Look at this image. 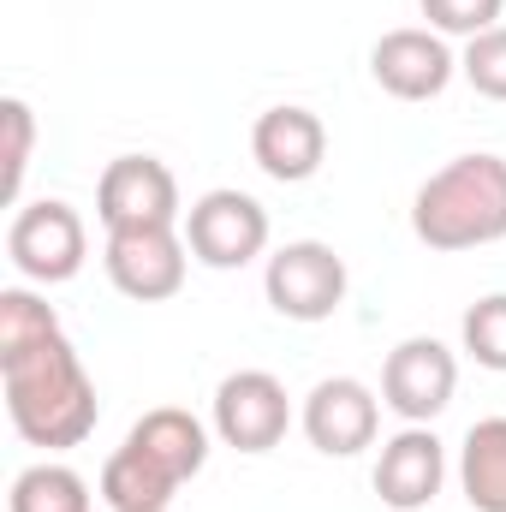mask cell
Wrapping results in <instances>:
<instances>
[{
  "label": "cell",
  "mask_w": 506,
  "mask_h": 512,
  "mask_svg": "<svg viewBox=\"0 0 506 512\" xmlns=\"http://www.w3.org/2000/svg\"><path fill=\"white\" fill-rule=\"evenodd\" d=\"M0 393H6V417L18 429V441H30V447L66 453L96 435V417H102L96 382H90L84 358L72 352L66 328L0 358Z\"/></svg>",
  "instance_id": "1"
},
{
  "label": "cell",
  "mask_w": 506,
  "mask_h": 512,
  "mask_svg": "<svg viewBox=\"0 0 506 512\" xmlns=\"http://www.w3.org/2000/svg\"><path fill=\"white\" fill-rule=\"evenodd\" d=\"M411 233L429 251H483L506 239V155H459L411 197Z\"/></svg>",
  "instance_id": "2"
},
{
  "label": "cell",
  "mask_w": 506,
  "mask_h": 512,
  "mask_svg": "<svg viewBox=\"0 0 506 512\" xmlns=\"http://www.w3.org/2000/svg\"><path fill=\"white\" fill-rule=\"evenodd\" d=\"M346 286H352L346 256L322 239H292L262 268V292H268L274 316H286V322H328L346 304Z\"/></svg>",
  "instance_id": "3"
},
{
  "label": "cell",
  "mask_w": 506,
  "mask_h": 512,
  "mask_svg": "<svg viewBox=\"0 0 506 512\" xmlns=\"http://www.w3.org/2000/svg\"><path fill=\"white\" fill-rule=\"evenodd\" d=\"M6 256H12V268L30 286H66L84 268V256H90L84 215L72 203H60V197L18 203V215L6 227Z\"/></svg>",
  "instance_id": "4"
},
{
  "label": "cell",
  "mask_w": 506,
  "mask_h": 512,
  "mask_svg": "<svg viewBox=\"0 0 506 512\" xmlns=\"http://www.w3.org/2000/svg\"><path fill=\"white\" fill-rule=\"evenodd\" d=\"M179 233H185V245H191V256L203 268L227 274V268H245V262H256V256L268 251V209L256 203L251 191L215 185V191H203L185 209Z\"/></svg>",
  "instance_id": "5"
},
{
  "label": "cell",
  "mask_w": 506,
  "mask_h": 512,
  "mask_svg": "<svg viewBox=\"0 0 506 512\" xmlns=\"http://www.w3.org/2000/svg\"><path fill=\"white\" fill-rule=\"evenodd\" d=\"M96 215L108 233L131 227H179L185 203H179V179L167 161L155 155H114L96 179Z\"/></svg>",
  "instance_id": "6"
},
{
  "label": "cell",
  "mask_w": 506,
  "mask_h": 512,
  "mask_svg": "<svg viewBox=\"0 0 506 512\" xmlns=\"http://www.w3.org/2000/svg\"><path fill=\"white\" fill-rule=\"evenodd\" d=\"M453 387H459V358L435 334L399 340L381 364V405L399 423H435L453 405Z\"/></svg>",
  "instance_id": "7"
},
{
  "label": "cell",
  "mask_w": 506,
  "mask_h": 512,
  "mask_svg": "<svg viewBox=\"0 0 506 512\" xmlns=\"http://www.w3.org/2000/svg\"><path fill=\"white\" fill-rule=\"evenodd\" d=\"M102 268L114 280V292L131 304H161L185 286L191 268V245L179 227H131V233H108Z\"/></svg>",
  "instance_id": "8"
},
{
  "label": "cell",
  "mask_w": 506,
  "mask_h": 512,
  "mask_svg": "<svg viewBox=\"0 0 506 512\" xmlns=\"http://www.w3.org/2000/svg\"><path fill=\"white\" fill-rule=\"evenodd\" d=\"M209 429L239 447V453H274L292 429V399L280 376L268 370H233L227 382L215 387V411H209Z\"/></svg>",
  "instance_id": "9"
},
{
  "label": "cell",
  "mask_w": 506,
  "mask_h": 512,
  "mask_svg": "<svg viewBox=\"0 0 506 512\" xmlns=\"http://www.w3.org/2000/svg\"><path fill=\"white\" fill-rule=\"evenodd\" d=\"M304 435L316 453L328 459H352L364 447H376L381 435V399L358 376H328L304 393V411H298Z\"/></svg>",
  "instance_id": "10"
},
{
  "label": "cell",
  "mask_w": 506,
  "mask_h": 512,
  "mask_svg": "<svg viewBox=\"0 0 506 512\" xmlns=\"http://www.w3.org/2000/svg\"><path fill=\"white\" fill-rule=\"evenodd\" d=\"M370 72H376V84L393 102H435V96L453 84L459 54L447 48L441 30L405 24V30H387L376 48H370Z\"/></svg>",
  "instance_id": "11"
},
{
  "label": "cell",
  "mask_w": 506,
  "mask_h": 512,
  "mask_svg": "<svg viewBox=\"0 0 506 512\" xmlns=\"http://www.w3.org/2000/svg\"><path fill=\"white\" fill-rule=\"evenodd\" d=\"M447 483V447L429 423H405L393 441H381L376 459V495L393 512H423Z\"/></svg>",
  "instance_id": "12"
},
{
  "label": "cell",
  "mask_w": 506,
  "mask_h": 512,
  "mask_svg": "<svg viewBox=\"0 0 506 512\" xmlns=\"http://www.w3.org/2000/svg\"><path fill=\"white\" fill-rule=\"evenodd\" d=\"M251 155L274 185H304L328 161V126L310 108H298V102L268 108V114H256V126H251Z\"/></svg>",
  "instance_id": "13"
},
{
  "label": "cell",
  "mask_w": 506,
  "mask_h": 512,
  "mask_svg": "<svg viewBox=\"0 0 506 512\" xmlns=\"http://www.w3.org/2000/svg\"><path fill=\"white\" fill-rule=\"evenodd\" d=\"M126 441L143 459H155L167 477H179V483H191V477L209 465V423L191 417L185 405H155V411H143V417L131 423Z\"/></svg>",
  "instance_id": "14"
},
{
  "label": "cell",
  "mask_w": 506,
  "mask_h": 512,
  "mask_svg": "<svg viewBox=\"0 0 506 512\" xmlns=\"http://www.w3.org/2000/svg\"><path fill=\"white\" fill-rule=\"evenodd\" d=\"M459 489L471 512H506V417H483L459 447Z\"/></svg>",
  "instance_id": "15"
},
{
  "label": "cell",
  "mask_w": 506,
  "mask_h": 512,
  "mask_svg": "<svg viewBox=\"0 0 506 512\" xmlns=\"http://www.w3.org/2000/svg\"><path fill=\"white\" fill-rule=\"evenodd\" d=\"M179 489L185 483L167 477L155 459H143L131 441L102 465V501H108V512H161V507H173Z\"/></svg>",
  "instance_id": "16"
},
{
  "label": "cell",
  "mask_w": 506,
  "mask_h": 512,
  "mask_svg": "<svg viewBox=\"0 0 506 512\" xmlns=\"http://www.w3.org/2000/svg\"><path fill=\"white\" fill-rule=\"evenodd\" d=\"M6 512H90V483L72 471V465H30L12 477V495H6Z\"/></svg>",
  "instance_id": "17"
},
{
  "label": "cell",
  "mask_w": 506,
  "mask_h": 512,
  "mask_svg": "<svg viewBox=\"0 0 506 512\" xmlns=\"http://www.w3.org/2000/svg\"><path fill=\"white\" fill-rule=\"evenodd\" d=\"M48 334H60L54 304L36 298L30 286H6V292H0V358L36 346V340H48Z\"/></svg>",
  "instance_id": "18"
},
{
  "label": "cell",
  "mask_w": 506,
  "mask_h": 512,
  "mask_svg": "<svg viewBox=\"0 0 506 512\" xmlns=\"http://www.w3.org/2000/svg\"><path fill=\"white\" fill-rule=\"evenodd\" d=\"M459 340H465V358H471V364L506 376V292H489V298H477V304L465 310Z\"/></svg>",
  "instance_id": "19"
},
{
  "label": "cell",
  "mask_w": 506,
  "mask_h": 512,
  "mask_svg": "<svg viewBox=\"0 0 506 512\" xmlns=\"http://www.w3.org/2000/svg\"><path fill=\"white\" fill-rule=\"evenodd\" d=\"M0 131H6V167H0V197L18 209V197H24V173H30V149H36V114H30V102L24 96H6L0 102Z\"/></svg>",
  "instance_id": "20"
},
{
  "label": "cell",
  "mask_w": 506,
  "mask_h": 512,
  "mask_svg": "<svg viewBox=\"0 0 506 512\" xmlns=\"http://www.w3.org/2000/svg\"><path fill=\"white\" fill-rule=\"evenodd\" d=\"M459 72H465V84H471L477 96L506 102V24H495V30H483V36L465 42Z\"/></svg>",
  "instance_id": "21"
},
{
  "label": "cell",
  "mask_w": 506,
  "mask_h": 512,
  "mask_svg": "<svg viewBox=\"0 0 506 512\" xmlns=\"http://www.w3.org/2000/svg\"><path fill=\"white\" fill-rule=\"evenodd\" d=\"M423 6V18H429V30H441V36H483V30H495L506 12V0H417Z\"/></svg>",
  "instance_id": "22"
},
{
  "label": "cell",
  "mask_w": 506,
  "mask_h": 512,
  "mask_svg": "<svg viewBox=\"0 0 506 512\" xmlns=\"http://www.w3.org/2000/svg\"><path fill=\"white\" fill-rule=\"evenodd\" d=\"M161 512H173V507H161Z\"/></svg>",
  "instance_id": "23"
}]
</instances>
